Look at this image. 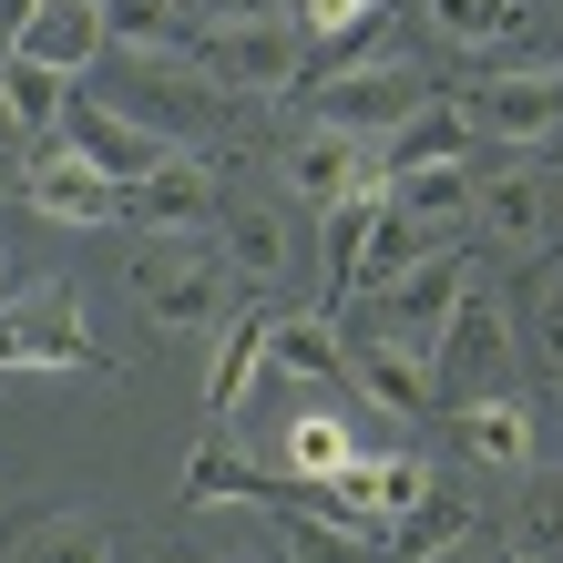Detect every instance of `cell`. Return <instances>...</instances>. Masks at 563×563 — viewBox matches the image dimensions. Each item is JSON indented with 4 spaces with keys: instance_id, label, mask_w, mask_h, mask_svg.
Listing matches in <instances>:
<instances>
[{
    "instance_id": "obj_1",
    "label": "cell",
    "mask_w": 563,
    "mask_h": 563,
    "mask_svg": "<svg viewBox=\"0 0 563 563\" xmlns=\"http://www.w3.org/2000/svg\"><path fill=\"white\" fill-rule=\"evenodd\" d=\"M461 297H472V256H461V246H430L410 277H389V287L358 297V339H379V349L430 358V369H441V339H451Z\"/></svg>"
},
{
    "instance_id": "obj_2",
    "label": "cell",
    "mask_w": 563,
    "mask_h": 563,
    "mask_svg": "<svg viewBox=\"0 0 563 563\" xmlns=\"http://www.w3.org/2000/svg\"><path fill=\"white\" fill-rule=\"evenodd\" d=\"M134 308L154 328H225V318H236V267H225V246L144 236L134 246Z\"/></svg>"
},
{
    "instance_id": "obj_3",
    "label": "cell",
    "mask_w": 563,
    "mask_h": 563,
    "mask_svg": "<svg viewBox=\"0 0 563 563\" xmlns=\"http://www.w3.org/2000/svg\"><path fill=\"white\" fill-rule=\"evenodd\" d=\"M195 62H206V82H216V92L277 103V92H297V62H308V42H297V21H287V11H246V21H206Z\"/></svg>"
},
{
    "instance_id": "obj_4",
    "label": "cell",
    "mask_w": 563,
    "mask_h": 563,
    "mask_svg": "<svg viewBox=\"0 0 563 563\" xmlns=\"http://www.w3.org/2000/svg\"><path fill=\"white\" fill-rule=\"evenodd\" d=\"M451 113L472 123V144H503V154H533L563 134V73H482V82H441Z\"/></svg>"
},
{
    "instance_id": "obj_5",
    "label": "cell",
    "mask_w": 563,
    "mask_h": 563,
    "mask_svg": "<svg viewBox=\"0 0 563 563\" xmlns=\"http://www.w3.org/2000/svg\"><path fill=\"white\" fill-rule=\"evenodd\" d=\"M277 185H287V206L328 216V206H349V195H389V164H379V144H369V134L308 123V134L277 154Z\"/></svg>"
},
{
    "instance_id": "obj_6",
    "label": "cell",
    "mask_w": 563,
    "mask_h": 563,
    "mask_svg": "<svg viewBox=\"0 0 563 563\" xmlns=\"http://www.w3.org/2000/svg\"><path fill=\"white\" fill-rule=\"evenodd\" d=\"M430 92H441V82H430L420 73V62H349V73H328L318 82V123H339V134H389V123H410L420 103H430Z\"/></svg>"
},
{
    "instance_id": "obj_7",
    "label": "cell",
    "mask_w": 563,
    "mask_h": 563,
    "mask_svg": "<svg viewBox=\"0 0 563 563\" xmlns=\"http://www.w3.org/2000/svg\"><path fill=\"white\" fill-rule=\"evenodd\" d=\"M472 225L492 246H563V175L553 164H492L472 185Z\"/></svg>"
},
{
    "instance_id": "obj_8",
    "label": "cell",
    "mask_w": 563,
    "mask_h": 563,
    "mask_svg": "<svg viewBox=\"0 0 563 563\" xmlns=\"http://www.w3.org/2000/svg\"><path fill=\"white\" fill-rule=\"evenodd\" d=\"M0 369H103V349L82 339V297L31 287L21 308H0Z\"/></svg>"
},
{
    "instance_id": "obj_9",
    "label": "cell",
    "mask_w": 563,
    "mask_h": 563,
    "mask_svg": "<svg viewBox=\"0 0 563 563\" xmlns=\"http://www.w3.org/2000/svg\"><path fill=\"white\" fill-rule=\"evenodd\" d=\"M62 144H73L82 164H103L113 185H144L164 154H175V134H154V123H134L123 103H62Z\"/></svg>"
},
{
    "instance_id": "obj_10",
    "label": "cell",
    "mask_w": 563,
    "mask_h": 563,
    "mask_svg": "<svg viewBox=\"0 0 563 563\" xmlns=\"http://www.w3.org/2000/svg\"><path fill=\"white\" fill-rule=\"evenodd\" d=\"M103 0H31L11 21V62H42V73H82L92 52H103Z\"/></svg>"
},
{
    "instance_id": "obj_11",
    "label": "cell",
    "mask_w": 563,
    "mask_h": 563,
    "mask_svg": "<svg viewBox=\"0 0 563 563\" xmlns=\"http://www.w3.org/2000/svg\"><path fill=\"white\" fill-rule=\"evenodd\" d=\"M21 195H31L42 216H62V225H113V216H123V185L103 175V164H82L73 144H62V154H31V164H21Z\"/></svg>"
},
{
    "instance_id": "obj_12",
    "label": "cell",
    "mask_w": 563,
    "mask_h": 563,
    "mask_svg": "<svg viewBox=\"0 0 563 563\" xmlns=\"http://www.w3.org/2000/svg\"><path fill=\"white\" fill-rule=\"evenodd\" d=\"M123 216H134L144 236H195V225L216 216V175H206V164H195V154L175 144V154H164L144 185H123Z\"/></svg>"
},
{
    "instance_id": "obj_13",
    "label": "cell",
    "mask_w": 563,
    "mask_h": 563,
    "mask_svg": "<svg viewBox=\"0 0 563 563\" xmlns=\"http://www.w3.org/2000/svg\"><path fill=\"white\" fill-rule=\"evenodd\" d=\"M451 430H461V451L482 461V472H533V400L522 389H472V400L451 410Z\"/></svg>"
},
{
    "instance_id": "obj_14",
    "label": "cell",
    "mask_w": 563,
    "mask_h": 563,
    "mask_svg": "<svg viewBox=\"0 0 563 563\" xmlns=\"http://www.w3.org/2000/svg\"><path fill=\"white\" fill-rule=\"evenodd\" d=\"M225 267H236V287H277L297 267V225L277 195H246L236 216H225Z\"/></svg>"
},
{
    "instance_id": "obj_15",
    "label": "cell",
    "mask_w": 563,
    "mask_h": 563,
    "mask_svg": "<svg viewBox=\"0 0 563 563\" xmlns=\"http://www.w3.org/2000/svg\"><path fill=\"white\" fill-rule=\"evenodd\" d=\"M472 185H482V154L410 164V175H389V206H400L410 225H430V236H461V225H472Z\"/></svg>"
},
{
    "instance_id": "obj_16",
    "label": "cell",
    "mask_w": 563,
    "mask_h": 563,
    "mask_svg": "<svg viewBox=\"0 0 563 563\" xmlns=\"http://www.w3.org/2000/svg\"><path fill=\"white\" fill-rule=\"evenodd\" d=\"M430 246H451V236H430V225H410V216H400V206L379 195V216H369V236H358V256H349L339 297H369V287H389V277H410Z\"/></svg>"
},
{
    "instance_id": "obj_17",
    "label": "cell",
    "mask_w": 563,
    "mask_h": 563,
    "mask_svg": "<svg viewBox=\"0 0 563 563\" xmlns=\"http://www.w3.org/2000/svg\"><path fill=\"white\" fill-rule=\"evenodd\" d=\"M349 379H358V400L389 410V420H420L430 410V358H400V349H379V339H349Z\"/></svg>"
},
{
    "instance_id": "obj_18",
    "label": "cell",
    "mask_w": 563,
    "mask_h": 563,
    "mask_svg": "<svg viewBox=\"0 0 563 563\" xmlns=\"http://www.w3.org/2000/svg\"><path fill=\"white\" fill-rule=\"evenodd\" d=\"M461 154H472V123L451 113V92H430L410 123H389V134H379V164H389V175H410V164H461Z\"/></svg>"
},
{
    "instance_id": "obj_19",
    "label": "cell",
    "mask_w": 563,
    "mask_h": 563,
    "mask_svg": "<svg viewBox=\"0 0 563 563\" xmlns=\"http://www.w3.org/2000/svg\"><path fill=\"white\" fill-rule=\"evenodd\" d=\"M267 358H277L287 379L339 389V379H349V328H328V308H318V318H277V328H267Z\"/></svg>"
},
{
    "instance_id": "obj_20",
    "label": "cell",
    "mask_w": 563,
    "mask_h": 563,
    "mask_svg": "<svg viewBox=\"0 0 563 563\" xmlns=\"http://www.w3.org/2000/svg\"><path fill=\"white\" fill-rule=\"evenodd\" d=\"M277 543H287V563H379L369 522H328L308 503H277Z\"/></svg>"
},
{
    "instance_id": "obj_21",
    "label": "cell",
    "mask_w": 563,
    "mask_h": 563,
    "mask_svg": "<svg viewBox=\"0 0 563 563\" xmlns=\"http://www.w3.org/2000/svg\"><path fill=\"white\" fill-rule=\"evenodd\" d=\"M267 328H277V318H225V328H216V379H206V420H236L246 379L267 369Z\"/></svg>"
},
{
    "instance_id": "obj_22",
    "label": "cell",
    "mask_w": 563,
    "mask_h": 563,
    "mask_svg": "<svg viewBox=\"0 0 563 563\" xmlns=\"http://www.w3.org/2000/svg\"><path fill=\"white\" fill-rule=\"evenodd\" d=\"M430 31L461 52H492V42H522L533 31V0H430Z\"/></svg>"
},
{
    "instance_id": "obj_23",
    "label": "cell",
    "mask_w": 563,
    "mask_h": 563,
    "mask_svg": "<svg viewBox=\"0 0 563 563\" xmlns=\"http://www.w3.org/2000/svg\"><path fill=\"white\" fill-rule=\"evenodd\" d=\"M503 563H563V482H522L503 522Z\"/></svg>"
},
{
    "instance_id": "obj_24",
    "label": "cell",
    "mask_w": 563,
    "mask_h": 563,
    "mask_svg": "<svg viewBox=\"0 0 563 563\" xmlns=\"http://www.w3.org/2000/svg\"><path fill=\"white\" fill-rule=\"evenodd\" d=\"M11 563H113V522H92V512H52V522H31V533H21Z\"/></svg>"
},
{
    "instance_id": "obj_25",
    "label": "cell",
    "mask_w": 563,
    "mask_h": 563,
    "mask_svg": "<svg viewBox=\"0 0 563 563\" xmlns=\"http://www.w3.org/2000/svg\"><path fill=\"white\" fill-rule=\"evenodd\" d=\"M349 472V420L339 410H297L287 420V482H339Z\"/></svg>"
},
{
    "instance_id": "obj_26",
    "label": "cell",
    "mask_w": 563,
    "mask_h": 563,
    "mask_svg": "<svg viewBox=\"0 0 563 563\" xmlns=\"http://www.w3.org/2000/svg\"><path fill=\"white\" fill-rule=\"evenodd\" d=\"M0 103H11L21 154H31V134H52V123H62V73H42V62H11V52H0Z\"/></svg>"
},
{
    "instance_id": "obj_27",
    "label": "cell",
    "mask_w": 563,
    "mask_h": 563,
    "mask_svg": "<svg viewBox=\"0 0 563 563\" xmlns=\"http://www.w3.org/2000/svg\"><path fill=\"white\" fill-rule=\"evenodd\" d=\"M103 31L123 52H144V62H164L185 42V0H103Z\"/></svg>"
},
{
    "instance_id": "obj_28",
    "label": "cell",
    "mask_w": 563,
    "mask_h": 563,
    "mask_svg": "<svg viewBox=\"0 0 563 563\" xmlns=\"http://www.w3.org/2000/svg\"><path fill=\"white\" fill-rule=\"evenodd\" d=\"M256 492H267V472H256V461H236L225 441H206L185 461V503H256Z\"/></svg>"
},
{
    "instance_id": "obj_29",
    "label": "cell",
    "mask_w": 563,
    "mask_h": 563,
    "mask_svg": "<svg viewBox=\"0 0 563 563\" xmlns=\"http://www.w3.org/2000/svg\"><path fill=\"white\" fill-rule=\"evenodd\" d=\"M379 11H389V0H297L287 21H297V42H318V52H349V42H358V31H369Z\"/></svg>"
},
{
    "instance_id": "obj_30",
    "label": "cell",
    "mask_w": 563,
    "mask_h": 563,
    "mask_svg": "<svg viewBox=\"0 0 563 563\" xmlns=\"http://www.w3.org/2000/svg\"><path fill=\"white\" fill-rule=\"evenodd\" d=\"M522 318H533V349L563 369V246H543V267H533V287H522Z\"/></svg>"
},
{
    "instance_id": "obj_31",
    "label": "cell",
    "mask_w": 563,
    "mask_h": 563,
    "mask_svg": "<svg viewBox=\"0 0 563 563\" xmlns=\"http://www.w3.org/2000/svg\"><path fill=\"white\" fill-rule=\"evenodd\" d=\"M441 533H461V503H451V492H430V503H420V512H400V522H389V543H400L410 563H420L430 543H441Z\"/></svg>"
},
{
    "instance_id": "obj_32",
    "label": "cell",
    "mask_w": 563,
    "mask_h": 563,
    "mask_svg": "<svg viewBox=\"0 0 563 563\" xmlns=\"http://www.w3.org/2000/svg\"><path fill=\"white\" fill-rule=\"evenodd\" d=\"M420 563H503V543H492L482 522H461V533H441V543H430Z\"/></svg>"
},
{
    "instance_id": "obj_33",
    "label": "cell",
    "mask_w": 563,
    "mask_h": 563,
    "mask_svg": "<svg viewBox=\"0 0 563 563\" xmlns=\"http://www.w3.org/2000/svg\"><path fill=\"white\" fill-rule=\"evenodd\" d=\"M195 21H246V11H267V0H185Z\"/></svg>"
},
{
    "instance_id": "obj_34",
    "label": "cell",
    "mask_w": 563,
    "mask_h": 563,
    "mask_svg": "<svg viewBox=\"0 0 563 563\" xmlns=\"http://www.w3.org/2000/svg\"><path fill=\"white\" fill-rule=\"evenodd\" d=\"M0 154H21V123H11V103H0Z\"/></svg>"
},
{
    "instance_id": "obj_35",
    "label": "cell",
    "mask_w": 563,
    "mask_h": 563,
    "mask_svg": "<svg viewBox=\"0 0 563 563\" xmlns=\"http://www.w3.org/2000/svg\"><path fill=\"white\" fill-rule=\"evenodd\" d=\"M0 308H11V256H0Z\"/></svg>"
},
{
    "instance_id": "obj_36",
    "label": "cell",
    "mask_w": 563,
    "mask_h": 563,
    "mask_svg": "<svg viewBox=\"0 0 563 563\" xmlns=\"http://www.w3.org/2000/svg\"><path fill=\"white\" fill-rule=\"evenodd\" d=\"M0 195H11V164H0Z\"/></svg>"
},
{
    "instance_id": "obj_37",
    "label": "cell",
    "mask_w": 563,
    "mask_h": 563,
    "mask_svg": "<svg viewBox=\"0 0 563 563\" xmlns=\"http://www.w3.org/2000/svg\"><path fill=\"white\" fill-rule=\"evenodd\" d=\"M0 492H11V482H0Z\"/></svg>"
}]
</instances>
